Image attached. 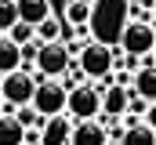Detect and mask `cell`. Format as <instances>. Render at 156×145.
Returning <instances> with one entry per match:
<instances>
[{"label":"cell","mask_w":156,"mask_h":145,"mask_svg":"<svg viewBox=\"0 0 156 145\" xmlns=\"http://www.w3.org/2000/svg\"><path fill=\"white\" fill-rule=\"evenodd\" d=\"M131 22V15H127V0H94V7H91V33L98 44H109V47H116L120 44V33H123V26Z\"/></svg>","instance_id":"obj_1"},{"label":"cell","mask_w":156,"mask_h":145,"mask_svg":"<svg viewBox=\"0 0 156 145\" xmlns=\"http://www.w3.org/2000/svg\"><path fill=\"white\" fill-rule=\"evenodd\" d=\"M76 69L83 80H109L113 69H116V47H109V44H98V40H87L83 44V51L76 55Z\"/></svg>","instance_id":"obj_2"},{"label":"cell","mask_w":156,"mask_h":145,"mask_svg":"<svg viewBox=\"0 0 156 145\" xmlns=\"http://www.w3.org/2000/svg\"><path fill=\"white\" fill-rule=\"evenodd\" d=\"M66 116L80 123V120H98L102 116V91L91 83V80H83L76 87H69V98H66Z\"/></svg>","instance_id":"obj_3"},{"label":"cell","mask_w":156,"mask_h":145,"mask_svg":"<svg viewBox=\"0 0 156 145\" xmlns=\"http://www.w3.org/2000/svg\"><path fill=\"white\" fill-rule=\"evenodd\" d=\"M73 65H76V62H73L69 47H66L62 40H55V44H40L37 65H33V69H37V80H62Z\"/></svg>","instance_id":"obj_4"},{"label":"cell","mask_w":156,"mask_h":145,"mask_svg":"<svg viewBox=\"0 0 156 145\" xmlns=\"http://www.w3.org/2000/svg\"><path fill=\"white\" fill-rule=\"evenodd\" d=\"M66 98H69V87H62V80H37V91H33V102L40 116H66Z\"/></svg>","instance_id":"obj_5"},{"label":"cell","mask_w":156,"mask_h":145,"mask_svg":"<svg viewBox=\"0 0 156 145\" xmlns=\"http://www.w3.org/2000/svg\"><path fill=\"white\" fill-rule=\"evenodd\" d=\"M156 44V29L149 22H127L123 33H120V51L131 55V58H149Z\"/></svg>","instance_id":"obj_6"},{"label":"cell","mask_w":156,"mask_h":145,"mask_svg":"<svg viewBox=\"0 0 156 145\" xmlns=\"http://www.w3.org/2000/svg\"><path fill=\"white\" fill-rule=\"evenodd\" d=\"M33 91H37V76L26 72V69H15L7 76H0V98L11 102V105H29Z\"/></svg>","instance_id":"obj_7"},{"label":"cell","mask_w":156,"mask_h":145,"mask_svg":"<svg viewBox=\"0 0 156 145\" xmlns=\"http://www.w3.org/2000/svg\"><path fill=\"white\" fill-rule=\"evenodd\" d=\"M69 145H109L105 123H102V120H80V123H73Z\"/></svg>","instance_id":"obj_8"},{"label":"cell","mask_w":156,"mask_h":145,"mask_svg":"<svg viewBox=\"0 0 156 145\" xmlns=\"http://www.w3.org/2000/svg\"><path fill=\"white\" fill-rule=\"evenodd\" d=\"M69 134H73L69 116H47L40 127V145H69Z\"/></svg>","instance_id":"obj_9"},{"label":"cell","mask_w":156,"mask_h":145,"mask_svg":"<svg viewBox=\"0 0 156 145\" xmlns=\"http://www.w3.org/2000/svg\"><path fill=\"white\" fill-rule=\"evenodd\" d=\"M131 91L145 102H156V58L149 55L142 69H134V80H131Z\"/></svg>","instance_id":"obj_10"},{"label":"cell","mask_w":156,"mask_h":145,"mask_svg":"<svg viewBox=\"0 0 156 145\" xmlns=\"http://www.w3.org/2000/svg\"><path fill=\"white\" fill-rule=\"evenodd\" d=\"M62 22H66L69 29H76V33L87 40V26H91V4L66 0V7H62Z\"/></svg>","instance_id":"obj_11"},{"label":"cell","mask_w":156,"mask_h":145,"mask_svg":"<svg viewBox=\"0 0 156 145\" xmlns=\"http://www.w3.org/2000/svg\"><path fill=\"white\" fill-rule=\"evenodd\" d=\"M44 18H51V0H18V22L37 29Z\"/></svg>","instance_id":"obj_12"},{"label":"cell","mask_w":156,"mask_h":145,"mask_svg":"<svg viewBox=\"0 0 156 145\" xmlns=\"http://www.w3.org/2000/svg\"><path fill=\"white\" fill-rule=\"evenodd\" d=\"M15 69H22V47L15 40L0 36V76H7V72H15Z\"/></svg>","instance_id":"obj_13"},{"label":"cell","mask_w":156,"mask_h":145,"mask_svg":"<svg viewBox=\"0 0 156 145\" xmlns=\"http://www.w3.org/2000/svg\"><path fill=\"white\" fill-rule=\"evenodd\" d=\"M0 145H26V127L15 116H0Z\"/></svg>","instance_id":"obj_14"},{"label":"cell","mask_w":156,"mask_h":145,"mask_svg":"<svg viewBox=\"0 0 156 145\" xmlns=\"http://www.w3.org/2000/svg\"><path fill=\"white\" fill-rule=\"evenodd\" d=\"M120 145H156V131H153V127H145V120H142V123H134V127L123 131Z\"/></svg>","instance_id":"obj_15"},{"label":"cell","mask_w":156,"mask_h":145,"mask_svg":"<svg viewBox=\"0 0 156 145\" xmlns=\"http://www.w3.org/2000/svg\"><path fill=\"white\" fill-rule=\"evenodd\" d=\"M62 33H66V29H62V22H58L55 15L44 18V22L37 26V40H40V44H55V40H62Z\"/></svg>","instance_id":"obj_16"},{"label":"cell","mask_w":156,"mask_h":145,"mask_svg":"<svg viewBox=\"0 0 156 145\" xmlns=\"http://www.w3.org/2000/svg\"><path fill=\"white\" fill-rule=\"evenodd\" d=\"M4 36H7V40H15L18 47H26V44H33V40H37V29H33V26H26V22H15Z\"/></svg>","instance_id":"obj_17"},{"label":"cell","mask_w":156,"mask_h":145,"mask_svg":"<svg viewBox=\"0 0 156 145\" xmlns=\"http://www.w3.org/2000/svg\"><path fill=\"white\" fill-rule=\"evenodd\" d=\"M15 120H18V123H22L26 131H29V127H37V131L44 127V116H40L33 105H18V109H15Z\"/></svg>","instance_id":"obj_18"},{"label":"cell","mask_w":156,"mask_h":145,"mask_svg":"<svg viewBox=\"0 0 156 145\" xmlns=\"http://www.w3.org/2000/svg\"><path fill=\"white\" fill-rule=\"evenodd\" d=\"M18 22V4L15 0H0V33H7Z\"/></svg>","instance_id":"obj_19"},{"label":"cell","mask_w":156,"mask_h":145,"mask_svg":"<svg viewBox=\"0 0 156 145\" xmlns=\"http://www.w3.org/2000/svg\"><path fill=\"white\" fill-rule=\"evenodd\" d=\"M145 127L156 131V102H149V109H145Z\"/></svg>","instance_id":"obj_20"},{"label":"cell","mask_w":156,"mask_h":145,"mask_svg":"<svg viewBox=\"0 0 156 145\" xmlns=\"http://www.w3.org/2000/svg\"><path fill=\"white\" fill-rule=\"evenodd\" d=\"M149 26H153V29H156V7H153V15H149Z\"/></svg>","instance_id":"obj_21"},{"label":"cell","mask_w":156,"mask_h":145,"mask_svg":"<svg viewBox=\"0 0 156 145\" xmlns=\"http://www.w3.org/2000/svg\"><path fill=\"white\" fill-rule=\"evenodd\" d=\"M80 4H91V7H94V0H80Z\"/></svg>","instance_id":"obj_22"},{"label":"cell","mask_w":156,"mask_h":145,"mask_svg":"<svg viewBox=\"0 0 156 145\" xmlns=\"http://www.w3.org/2000/svg\"><path fill=\"white\" fill-rule=\"evenodd\" d=\"M153 58H156V44H153Z\"/></svg>","instance_id":"obj_23"},{"label":"cell","mask_w":156,"mask_h":145,"mask_svg":"<svg viewBox=\"0 0 156 145\" xmlns=\"http://www.w3.org/2000/svg\"><path fill=\"white\" fill-rule=\"evenodd\" d=\"M0 105H4V98H0Z\"/></svg>","instance_id":"obj_24"},{"label":"cell","mask_w":156,"mask_h":145,"mask_svg":"<svg viewBox=\"0 0 156 145\" xmlns=\"http://www.w3.org/2000/svg\"><path fill=\"white\" fill-rule=\"evenodd\" d=\"M15 4H18V0H15Z\"/></svg>","instance_id":"obj_25"},{"label":"cell","mask_w":156,"mask_h":145,"mask_svg":"<svg viewBox=\"0 0 156 145\" xmlns=\"http://www.w3.org/2000/svg\"><path fill=\"white\" fill-rule=\"evenodd\" d=\"M109 145H113V142H109Z\"/></svg>","instance_id":"obj_26"}]
</instances>
